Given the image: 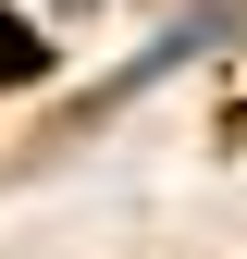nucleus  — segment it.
<instances>
[{
  "label": "nucleus",
  "instance_id": "1",
  "mask_svg": "<svg viewBox=\"0 0 247 259\" xmlns=\"http://www.w3.org/2000/svg\"><path fill=\"white\" fill-rule=\"evenodd\" d=\"M37 62H50V50H37V25H13V13H0V87H25Z\"/></svg>",
  "mask_w": 247,
  "mask_h": 259
}]
</instances>
